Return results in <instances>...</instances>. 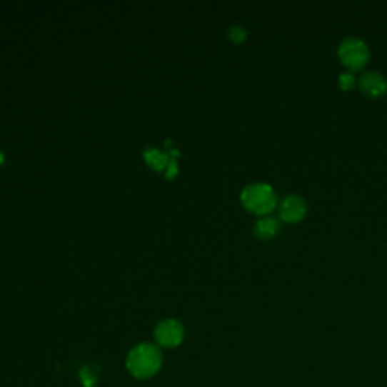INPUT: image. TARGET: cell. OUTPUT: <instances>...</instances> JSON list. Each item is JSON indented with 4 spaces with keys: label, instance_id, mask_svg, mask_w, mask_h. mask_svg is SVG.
<instances>
[{
    "label": "cell",
    "instance_id": "6da1fadb",
    "mask_svg": "<svg viewBox=\"0 0 387 387\" xmlns=\"http://www.w3.org/2000/svg\"><path fill=\"white\" fill-rule=\"evenodd\" d=\"M126 366L132 377L147 380L156 376L162 368V354L158 346L151 343H139L129 351Z\"/></svg>",
    "mask_w": 387,
    "mask_h": 387
},
{
    "label": "cell",
    "instance_id": "7a4b0ae2",
    "mask_svg": "<svg viewBox=\"0 0 387 387\" xmlns=\"http://www.w3.org/2000/svg\"><path fill=\"white\" fill-rule=\"evenodd\" d=\"M241 203L248 212L257 216H268L277 208V196L268 184H251L241 194Z\"/></svg>",
    "mask_w": 387,
    "mask_h": 387
},
{
    "label": "cell",
    "instance_id": "3957f363",
    "mask_svg": "<svg viewBox=\"0 0 387 387\" xmlns=\"http://www.w3.org/2000/svg\"><path fill=\"white\" fill-rule=\"evenodd\" d=\"M338 55L342 66L350 73L363 70L371 59L366 43L357 36L345 38L338 49Z\"/></svg>",
    "mask_w": 387,
    "mask_h": 387
},
{
    "label": "cell",
    "instance_id": "277c9868",
    "mask_svg": "<svg viewBox=\"0 0 387 387\" xmlns=\"http://www.w3.org/2000/svg\"><path fill=\"white\" fill-rule=\"evenodd\" d=\"M307 201L298 194H289L278 203L280 221L288 224L301 223L307 215Z\"/></svg>",
    "mask_w": 387,
    "mask_h": 387
},
{
    "label": "cell",
    "instance_id": "5b68a950",
    "mask_svg": "<svg viewBox=\"0 0 387 387\" xmlns=\"http://www.w3.org/2000/svg\"><path fill=\"white\" fill-rule=\"evenodd\" d=\"M185 328L176 319L161 321L154 328V339L164 348H176L184 342Z\"/></svg>",
    "mask_w": 387,
    "mask_h": 387
},
{
    "label": "cell",
    "instance_id": "8992f818",
    "mask_svg": "<svg viewBox=\"0 0 387 387\" xmlns=\"http://www.w3.org/2000/svg\"><path fill=\"white\" fill-rule=\"evenodd\" d=\"M357 85L360 91L369 99H381L387 93V79L378 71H366Z\"/></svg>",
    "mask_w": 387,
    "mask_h": 387
},
{
    "label": "cell",
    "instance_id": "52a82bcc",
    "mask_svg": "<svg viewBox=\"0 0 387 387\" xmlns=\"http://www.w3.org/2000/svg\"><path fill=\"white\" fill-rule=\"evenodd\" d=\"M280 230H281V224L278 219L269 215L257 219V223L254 224V235L261 241H269L276 238L280 233Z\"/></svg>",
    "mask_w": 387,
    "mask_h": 387
},
{
    "label": "cell",
    "instance_id": "ba28073f",
    "mask_svg": "<svg viewBox=\"0 0 387 387\" xmlns=\"http://www.w3.org/2000/svg\"><path fill=\"white\" fill-rule=\"evenodd\" d=\"M144 159L151 166V169H154L156 171L165 170L170 164L169 154H165L156 149H147L144 153Z\"/></svg>",
    "mask_w": 387,
    "mask_h": 387
},
{
    "label": "cell",
    "instance_id": "9c48e42d",
    "mask_svg": "<svg viewBox=\"0 0 387 387\" xmlns=\"http://www.w3.org/2000/svg\"><path fill=\"white\" fill-rule=\"evenodd\" d=\"M339 86L341 89H343V91H353V89L357 86V79H356V76L354 73H350V71H346V73H342L339 76Z\"/></svg>",
    "mask_w": 387,
    "mask_h": 387
},
{
    "label": "cell",
    "instance_id": "30bf717a",
    "mask_svg": "<svg viewBox=\"0 0 387 387\" xmlns=\"http://www.w3.org/2000/svg\"><path fill=\"white\" fill-rule=\"evenodd\" d=\"M247 31H245V28H242V26L239 24H235L231 26L230 31H228V38L231 41H233L235 44H241L243 43L245 40H247Z\"/></svg>",
    "mask_w": 387,
    "mask_h": 387
},
{
    "label": "cell",
    "instance_id": "8fae6325",
    "mask_svg": "<svg viewBox=\"0 0 387 387\" xmlns=\"http://www.w3.org/2000/svg\"><path fill=\"white\" fill-rule=\"evenodd\" d=\"M177 174V162L174 159H170L169 166H166V177L173 179Z\"/></svg>",
    "mask_w": 387,
    "mask_h": 387
},
{
    "label": "cell",
    "instance_id": "7c38bea8",
    "mask_svg": "<svg viewBox=\"0 0 387 387\" xmlns=\"http://www.w3.org/2000/svg\"><path fill=\"white\" fill-rule=\"evenodd\" d=\"M0 162H2V154H0Z\"/></svg>",
    "mask_w": 387,
    "mask_h": 387
}]
</instances>
